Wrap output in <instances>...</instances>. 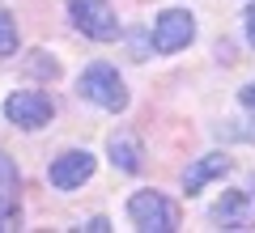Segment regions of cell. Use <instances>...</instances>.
<instances>
[{"label":"cell","mask_w":255,"mask_h":233,"mask_svg":"<svg viewBox=\"0 0 255 233\" xmlns=\"http://www.w3.org/2000/svg\"><path fill=\"white\" fill-rule=\"evenodd\" d=\"M77 93H81L85 102H94L98 110H111V115H124L128 102H132L119 68L107 64V60H94V64H85V68L77 72Z\"/></svg>","instance_id":"obj_1"},{"label":"cell","mask_w":255,"mask_h":233,"mask_svg":"<svg viewBox=\"0 0 255 233\" xmlns=\"http://www.w3.org/2000/svg\"><path fill=\"white\" fill-rule=\"evenodd\" d=\"M128 221L136 225L140 233H174L179 229V208L162 191L145 187V191H132L128 195Z\"/></svg>","instance_id":"obj_2"},{"label":"cell","mask_w":255,"mask_h":233,"mask_svg":"<svg viewBox=\"0 0 255 233\" xmlns=\"http://www.w3.org/2000/svg\"><path fill=\"white\" fill-rule=\"evenodd\" d=\"M68 17L94 43H115L124 38V26H119V13L111 9L107 0H68Z\"/></svg>","instance_id":"obj_3"},{"label":"cell","mask_w":255,"mask_h":233,"mask_svg":"<svg viewBox=\"0 0 255 233\" xmlns=\"http://www.w3.org/2000/svg\"><path fill=\"white\" fill-rule=\"evenodd\" d=\"M4 119H9L17 132H43L55 119V102L43 89H17L4 98Z\"/></svg>","instance_id":"obj_4"},{"label":"cell","mask_w":255,"mask_h":233,"mask_svg":"<svg viewBox=\"0 0 255 233\" xmlns=\"http://www.w3.org/2000/svg\"><path fill=\"white\" fill-rule=\"evenodd\" d=\"M196 43V17L187 9H162L153 17V30H149V47L157 55H174L183 47Z\"/></svg>","instance_id":"obj_5"},{"label":"cell","mask_w":255,"mask_h":233,"mask_svg":"<svg viewBox=\"0 0 255 233\" xmlns=\"http://www.w3.org/2000/svg\"><path fill=\"white\" fill-rule=\"evenodd\" d=\"M94 170H98V157H94L90 149H64L60 157L47 165V182H51L55 191H77V187H85V182L94 178Z\"/></svg>","instance_id":"obj_6"},{"label":"cell","mask_w":255,"mask_h":233,"mask_svg":"<svg viewBox=\"0 0 255 233\" xmlns=\"http://www.w3.org/2000/svg\"><path fill=\"white\" fill-rule=\"evenodd\" d=\"M209 221L217 229H251L255 225V178L247 187H238V191H226L209 208Z\"/></svg>","instance_id":"obj_7"},{"label":"cell","mask_w":255,"mask_h":233,"mask_svg":"<svg viewBox=\"0 0 255 233\" xmlns=\"http://www.w3.org/2000/svg\"><path fill=\"white\" fill-rule=\"evenodd\" d=\"M230 170H234V161H230L226 153H204V157H196V161L183 170V191H187V195H200L209 182L226 178Z\"/></svg>","instance_id":"obj_8"},{"label":"cell","mask_w":255,"mask_h":233,"mask_svg":"<svg viewBox=\"0 0 255 233\" xmlns=\"http://www.w3.org/2000/svg\"><path fill=\"white\" fill-rule=\"evenodd\" d=\"M107 157H111V165L119 174H140V165H145V144L132 132H115L107 140Z\"/></svg>","instance_id":"obj_9"},{"label":"cell","mask_w":255,"mask_h":233,"mask_svg":"<svg viewBox=\"0 0 255 233\" xmlns=\"http://www.w3.org/2000/svg\"><path fill=\"white\" fill-rule=\"evenodd\" d=\"M13 55H17V17L0 4V60H13Z\"/></svg>","instance_id":"obj_10"},{"label":"cell","mask_w":255,"mask_h":233,"mask_svg":"<svg viewBox=\"0 0 255 233\" xmlns=\"http://www.w3.org/2000/svg\"><path fill=\"white\" fill-rule=\"evenodd\" d=\"M26 68L34 72V77H43V81H55V77H60V60H51L47 51H30L26 55Z\"/></svg>","instance_id":"obj_11"},{"label":"cell","mask_w":255,"mask_h":233,"mask_svg":"<svg viewBox=\"0 0 255 233\" xmlns=\"http://www.w3.org/2000/svg\"><path fill=\"white\" fill-rule=\"evenodd\" d=\"M17 187H21V170H17V161H13L9 153L0 149V195H13Z\"/></svg>","instance_id":"obj_12"},{"label":"cell","mask_w":255,"mask_h":233,"mask_svg":"<svg viewBox=\"0 0 255 233\" xmlns=\"http://www.w3.org/2000/svg\"><path fill=\"white\" fill-rule=\"evenodd\" d=\"M21 229V204L13 195H0V233Z\"/></svg>","instance_id":"obj_13"},{"label":"cell","mask_w":255,"mask_h":233,"mask_svg":"<svg viewBox=\"0 0 255 233\" xmlns=\"http://www.w3.org/2000/svg\"><path fill=\"white\" fill-rule=\"evenodd\" d=\"M217 136H221V140H243V144H255V127H243L238 119H226V123H217Z\"/></svg>","instance_id":"obj_14"},{"label":"cell","mask_w":255,"mask_h":233,"mask_svg":"<svg viewBox=\"0 0 255 233\" xmlns=\"http://www.w3.org/2000/svg\"><path fill=\"white\" fill-rule=\"evenodd\" d=\"M238 106H243L247 115L255 119V81H251V85H243V89H238Z\"/></svg>","instance_id":"obj_15"},{"label":"cell","mask_w":255,"mask_h":233,"mask_svg":"<svg viewBox=\"0 0 255 233\" xmlns=\"http://www.w3.org/2000/svg\"><path fill=\"white\" fill-rule=\"evenodd\" d=\"M243 34H247V43L255 47V0H251V4L243 9Z\"/></svg>","instance_id":"obj_16"},{"label":"cell","mask_w":255,"mask_h":233,"mask_svg":"<svg viewBox=\"0 0 255 233\" xmlns=\"http://www.w3.org/2000/svg\"><path fill=\"white\" fill-rule=\"evenodd\" d=\"M81 229H90V233H107V229H111V221H107V216H90Z\"/></svg>","instance_id":"obj_17"}]
</instances>
